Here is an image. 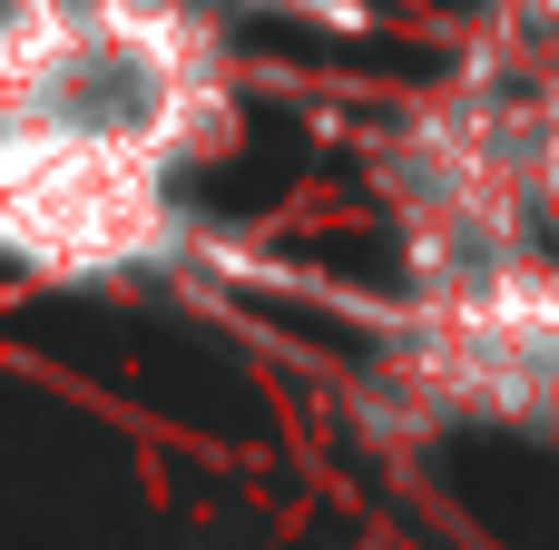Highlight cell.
I'll return each instance as SVG.
<instances>
[{"label": "cell", "mask_w": 559, "mask_h": 550, "mask_svg": "<svg viewBox=\"0 0 559 550\" xmlns=\"http://www.w3.org/2000/svg\"><path fill=\"white\" fill-rule=\"evenodd\" d=\"M0 226L29 276H118L167 246L177 177L236 128L187 0H10Z\"/></svg>", "instance_id": "cell-1"}]
</instances>
